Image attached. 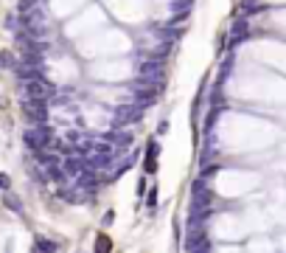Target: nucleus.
Here are the masks:
<instances>
[{
  "mask_svg": "<svg viewBox=\"0 0 286 253\" xmlns=\"http://www.w3.org/2000/svg\"><path fill=\"white\" fill-rule=\"evenodd\" d=\"M23 141H25V147H28L31 152L48 149V147L54 144V129L42 121V124H37V126H31V129H25Z\"/></svg>",
  "mask_w": 286,
  "mask_h": 253,
  "instance_id": "1",
  "label": "nucleus"
},
{
  "mask_svg": "<svg viewBox=\"0 0 286 253\" xmlns=\"http://www.w3.org/2000/svg\"><path fill=\"white\" fill-rule=\"evenodd\" d=\"M23 93H25V99H48L51 102V96L57 93V87L51 82H45V76H37V79L23 82Z\"/></svg>",
  "mask_w": 286,
  "mask_h": 253,
  "instance_id": "2",
  "label": "nucleus"
},
{
  "mask_svg": "<svg viewBox=\"0 0 286 253\" xmlns=\"http://www.w3.org/2000/svg\"><path fill=\"white\" fill-rule=\"evenodd\" d=\"M48 99H25V104H23V113H25V118L28 121H34V124H42L48 118Z\"/></svg>",
  "mask_w": 286,
  "mask_h": 253,
  "instance_id": "3",
  "label": "nucleus"
},
{
  "mask_svg": "<svg viewBox=\"0 0 286 253\" xmlns=\"http://www.w3.org/2000/svg\"><path fill=\"white\" fill-rule=\"evenodd\" d=\"M143 115V107L140 104H121L118 110H115V126H124V124H132Z\"/></svg>",
  "mask_w": 286,
  "mask_h": 253,
  "instance_id": "4",
  "label": "nucleus"
},
{
  "mask_svg": "<svg viewBox=\"0 0 286 253\" xmlns=\"http://www.w3.org/2000/svg\"><path fill=\"white\" fill-rule=\"evenodd\" d=\"M104 138L110 141V144H115V147H118V152H124V147H129V144H132V132H126L124 126H115V129H110Z\"/></svg>",
  "mask_w": 286,
  "mask_h": 253,
  "instance_id": "5",
  "label": "nucleus"
},
{
  "mask_svg": "<svg viewBox=\"0 0 286 253\" xmlns=\"http://www.w3.org/2000/svg\"><path fill=\"white\" fill-rule=\"evenodd\" d=\"M157 155H160V144L152 138L149 147H146V163H143V172L146 174H154V169H157Z\"/></svg>",
  "mask_w": 286,
  "mask_h": 253,
  "instance_id": "6",
  "label": "nucleus"
},
{
  "mask_svg": "<svg viewBox=\"0 0 286 253\" xmlns=\"http://www.w3.org/2000/svg\"><path fill=\"white\" fill-rule=\"evenodd\" d=\"M241 40H250V25H247L244 17H239L236 25H233V42H241Z\"/></svg>",
  "mask_w": 286,
  "mask_h": 253,
  "instance_id": "7",
  "label": "nucleus"
},
{
  "mask_svg": "<svg viewBox=\"0 0 286 253\" xmlns=\"http://www.w3.org/2000/svg\"><path fill=\"white\" fill-rule=\"evenodd\" d=\"M208 203H210V191H208L205 186H199L196 183L194 186V200H191V206H208Z\"/></svg>",
  "mask_w": 286,
  "mask_h": 253,
  "instance_id": "8",
  "label": "nucleus"
},
{
  "mask_svg": "<svg viewBox=\"0 0 286 253\" xmlns=\"http://www.w3.org/2000/svg\"><path fill=\"white\" fill-rule=\"evenodd\" d=\"M3 203L12 208L14 214H23V203H20V200H17L14 194H9V189H6V194H3Z\"/></svg>",
  "mask_w": 286,
  "mask_h": 253,
  "instance_id": "9",
  "label": "nucleus"
},
{
  "mask_svg": "<svg viewBox=\"0 0 286 253\" xmlns=\"http://www.w3.org/2000/svg\"><path fill=\"white\" fill-rule=\"evenodd\" d=\"M14 54L12 51H0V68H14Z\"/></svg>",
  "mask_w": 286,
  "mask_h": 253,
  "instance_id": "10",
  "label": "nucleus"
},
{
  "mask_svg": "<svg viewBox=\"0 0 286 253\" xmlns=\"http://www.w3.org/2000/svg\"><path fill=\"white\" fill-rule=\"evenodd\" d=\"M34 248H37V251H59L57 242H48V239H37Z\"/></svg>",
  "mask_w": 286,
  "mask_h": 253,
  "instance_id": "11",
  "label": "nucleus"
},
{
  "mask_svg": "<svg viewBox=\"0 0 286 253\" xmlns=\"http://www.w3.org/2000/svg\"><path fill=\"white\" fill-rule=\"evenodd\" d=\"M149 206L152 208L157 206V189H152V191H149Z\"/></svg>",
  "mask_w": 286,
  "mask_h": 253,
  "instance_id": "12",
  "label": "nucleus"
},
{
  "mask_svg": "<svg viewBox=\"0 0 286 253\" xmlns=\"http://www.w3.org/2000/svg\"><path fill=\"white\" fill-rule=\"evenodd\" d=\"M0 189H9V177L6 174H0Z\"/></svg>",
  "mask_w": 286,
  "mask_h": 253,
  "instance_id": "13",
  "label": "nucleus"
}]
</instances>
